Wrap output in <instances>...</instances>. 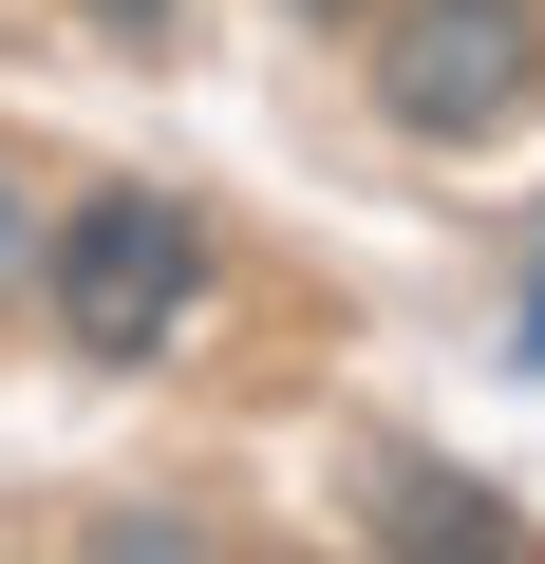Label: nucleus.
<instances>
[{
  "label": "nucleus",
  "mask_w": 545,
  "mask_h": 564,
  "mask_svg": "<svg viewBox=\"0 0 545 564\" xmlns=\"http://www.w3.org/2000/svg\"><path fill=\"white\" fill-rule=\"evenodd\" d=\"M39 302H57L76 358H170L188 302H207V226H188V188H76L57 245H39Z\"/></svg>",
  "instance_id": "1"
},
{
  "label": "nucleus",
  "mask_w": 545,
  "mask_h": 564,
  "mask_svg": "<svg viewBox=\"0 0 545 564\" xmlns=\"http://www.w3.org/2000/svg\"><path fill=\"white\" fill-rule=\"evenodd\" d=\"M377 95H395L414 132H489V113L526 95V20H508V0H414V20L377 39Z\"/></svg>",
  "instance_id": "2"
},
{
  "label": "nucleus",
  "mask_w": 545,
  "mask_h": 564,
  "mask_svg": "<svg viewBox=\"0 0 545 564\" xmlns=\"http://www.w3.org/2000/svg\"><path fill=\"white\" fill-rule=\"evenodd\" d=\"M377 527H395V545H433V564H470V545H508V508H489L470 470H377Z\"/></svg>",
  "instance_id": "3"
},
{
  "label": "nucleus",
  "mask_w": 545,
  "mask_h": 564,
  "mask_svg": "<svg viewBox=\"0 0 545 564\" xmlns=\"http://www.w3.org/2000/svg\"><path fill=\"white\" fill-rule=\"evenodd\" d=\"M0 263H20V207H0Z\"/></svg>",
  "instance_id": "4"
},
{
  "label": "nucleus",
  "mask_w": 545,
  "mask_h": 564,
  "mask_svg": "<svg viewBox=\"0 0 545 564\" xmlns=\"http://www.w3.org/2000/svg\"><path fill=\"white\" fill-rule=\"evenodd\" d=\"M302 20H358V0H302Z\"/></svg>",
  "instance_id": "5"
}]
</instances>
